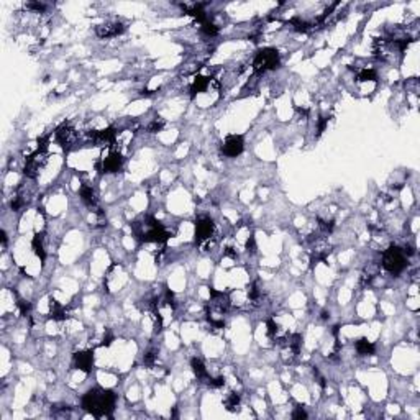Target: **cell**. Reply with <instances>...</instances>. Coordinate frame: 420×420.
I'll return each mask as SVG.
<instances>
[{
    "instance_id": "6da1fadb",
    "label": "cell",
    "mask_w": 420,
    "mask_h": 420,
    "mask_svg": "<svg viewBox=\"0 0 420 420\" xmlns=\"http://www.w3.org/2000/svg\"><path fill=\"white\" fill-rule=\"evenodd\" d=\"M117 396L112 389H102V387H94L89 389L82 396L80 405L85 412L92 414L94 417H112V412L115 409Z\"/></svg>"
},
{
    "instance_id": "7a4b0ae2",
    "label": "cell",
    "mask_w": 420,
    "mask_h": 420,
    "mask_svg": "<svg viewBox=\"0 0 420 420\" xmlns=\"http://www.w3.org/2000/svg\"><path fill=\"white\" fill-rule=\"evenodd\" d=\"M140 240L144 243H166L169 240V232L158 222L155 217H146L143 223V230L138 233Z\"/></svg>"
},
{
    "instance_id": "3957f363",
    "label": "cell",
    "mask_w": 420,
    "mask_h": 420,
    "mask_svg": "<svg viewBox=\"0 0 420 420\" xmlns=\"http://www.w3.org/2000/svg\"><path fill=\"white\" fill-rule=\"evenodd\" d=\"M382 268L392 276H399L402 271L407 268V256L402 248L399 246H389L382 253Z\"/></svg>"
},
{
    "instance_id": "277c9868",
    "label": "cell",
    "mask_w": 420,
    "mask_h": 420,
    "mask_svg": "<svg viewBox=\"0 0 420 420\" xmlns=\"http://www.w3.org/2000/svg\"><path fill=\"white\" fill-rule=\"evenodd\" d=\"M279 64H281V60H279V51L276 48H263L253 60V69L258 74L278 69Z\"/></svg>"
},
{
    "instance_id": "5b68a950",
    "label": "cell",
    "mask_w": 420,
    "mask_h": 420,
    "mask_svg": "<svg viewBox=\"0 0 420 420\" xmlns=\"http://www.w3.org/2000/svg\"><path fill=\"white\" fill-rule=\"evenodd\" d=\"M54 137H56V141L61 144L64 151H71L79 141V135L69 121H64V123L58 126L56 132H54Z\"/></svg>"
},
{
    "instance_id": "8992f818",
    "label": "cell",
    "mask_w": 420,
    "mask_h": 420,
    "mask_svg": "<svg viewBox=\"0 0 420 420\" xmlns=\"http://www.w3.org/2000/svg\"><path fill=\"white\" fill-rule=\"evenodd\" d=\"M121 168H123V156L119 151H110L107 158H102L100 161L96 162V169L100 174L120 173Z\"/></svg>"
},
{
    "instance_id": "52a82bcc",
    "label": "cell",
    "mask_w": 420,
    "mask_h": 420,
    "mask_svg": "<svg viewBox=\"0 0 420 420\" xmlns=\"http://www.w3.org/2000/svg\"><path fill=\"white\" fill-rule=\"evenodd\" d=\"M215 225L210 217H200L196 222V237H194V243L196 246H200L204 241H209L214 237Z\"/></svg>"
},
{
    "instance_id": "ba28073f",
    "label": "cell",
    "mask_w": 420,
    "mask_h": 420,
    "mask_svg": "<svg viewBox=\"0 0 420 420\" xmlns=\"http://www.w3.org/2000/svg\"><path fill=\"white\" fill-rule=\"evenodd\" d=\"M44 162H46V151L36 150L35 153H31V155L26 158L25 168H23V173L26 178L35 179L36 176L40 174V169L44 166Z\"/></svg>"
},
{
    "instance_id": "9c48e42d",
    "label": "cell",
    "mask_w": 420,
    "mask_h": 420,
    "mask_svg": "<svg viewBox=\"0 0 420 420\" xmlns=\"http://www.w3.org/2000/svg\"><path fill=\"white\" fill-rule=\"evenodd\" d=\"M243 150H245V137L243 135H230L225 138L222 144V155L227 158L240 156Z\"/></svg>"
},
{
    "instance_id": "30bf717a",
    "label": "cell",
    "mask_w": 420,
    "mask_h": 420,
    "mask_svg": "<svg viewBox=\"0 0 420 420\" xmlns=\"http://www.w3.org/2000/svg\"><path fill=\"white\" fill-rule=\"evenodd\" d=\"M72 366L84 373H90V369L94 366V350L76 351L72 355Z\"/></svg>"
},
{
    "instance_id": "8fae6325",
    "label": "cell",
    "mask_w": 420,
    "mask_h": 420,
    "mask_svg": "<svg viewBox=\"0 0 420 420\" xmlns=\"http://www.w3.org/2000/svg\"><path fill=\"white\" fill-rule=\"evenodd\" d=\"M125 31V25L120 23V21H107V23H102L97 26L96 33L99 38H115V36L121 35Z\"/></svg>"
},
{
    "instance_id": "7c38bea8",
    "label": "cell",
    "mask_w": 420,
    "mask_h": 420,
    "mask_svg": "<svg viewBox=\"0 0 420 420\" xmlns=\"http://www.w3.org/2000/svg\"><path fill=\"white\" fill-rule=\"evenodd\" d=\"M79 196H80V200H82L84 204L89 207V209H92L97 215L102 214L100 209H99L97 194H96V191H94L92 186H87V184H84V186L80 187V191H79Z\"/></svg>"
},
{
    "instance_id": "4fadbf2b",
    "label": "cell",
    "mask_w": 420,
    "mask_h": 420,
    "mask_svg": "<svg viewBox=\"0 0 420 420\" xmlns=\"http://www.w3.org/2000/svg\"><path fill=\"white\" fill-rule=\"evenodd\" d=\"M31 248H33V253L38 256L40 260L44 261L46 260V251H44V233H36L31 240Z\"/></svg>"
},
{
    "instance_id": "5bb4252c",
    "label": "cell",
    "mask_w": 420,
    "mask_h": 420,
    "mask_svg": "<svg viewBox=\"0 0 420 420\" xmlns=\"http://www.w3.org/2000/svg\"><path fill=\"white\" fill-rule=\"evenodd\" d=\"M210 78H207V76H196V79H194V82L191 85V97L194 99L197 96V94L204 92V90H207V87L210 85Z\"/></svg>"
},
{
    "instance_id": "9a60e30c",
    "label": "cell",
    "mask_w": 420,
    "mask_h": 420,
    "mask_svg": "<svg viewBox=\"0 0 420 420\" xmlns=\"http://www.w3.org/2000/svg\"><path fill=\"white\" fill-rule=\"evenodd\" d=\"M191 368H192V371H194V374H196V378L199 379V381L207 382V379L210 378L209 371H207V368H205V364L202 363V360L192 358L191 360Z\"/></svg>"
},
{
    "instance_id": "2e32d148",
    "label": "cell",
    "mask_w": 420,
    "mask_h": 420,
    "mask_svg": "<svg viewBox=\"0 0 420 420\" xmlns=\"http://www.w3.org/2000/svg\"><path fill=\"white\" fill-rule=\"evenodd\" d=\"M49 302H51V304H49V307H51V315H49V319L58 320V322H62V320H66V319H67V310H66V307H62L60 302L54 300L53 297L49 299Z\"/></svg>"
},
{
    "instance_id": "e0dca14e",
    "label": "cell",
    "mask_w": 420,
    "mask_h": 420,
    "mask_svg": "<svg viewBox=\"0 0 420 420\" xmlns=\"http://www.w3.org/2000/svg\"><path fill=\"white\" fill-rule=\"evenodd\" d=\"M355 348L361 356H369L376 353V346L373 345L368 338H360V340L355 341Z\"/></svg>"
},
{
    "instance_id": "ac0fdd59",
    "label": "cell",
    "mask_w": 420,
    "mask_h": 420,
    "mask_svg": "<svg viewBox=\"0 0 420 420\" xmlns=\"http://www.w3.org/2000/svg\"><path fill=\"white\" fill-rule=\"evenodd\" d=\"M223 405L228 412H237L238 407H240V396L237 392H228L223 400Z\"/></svg>"
},
{
    "instance_id": "d6986e66",
    "label": "cell",
    "mask_w": 420,
    "mask_h": 420,
    "mask_svg": "<svg viewBox=\"0 0 420 420\" xmlns=\"http://www.w3.org/2000/svg\"><path fill=\"white\" fill-rule=\"evenodd\" d=\"M200 31H202V35L209 36V38H214V36L219 35V26H217L214 21L207 20L204 23H200Z\"/></svg>"
},
{
    "instance_id": "ffe728a7",
    "label": "cell",
    "mask_w": 420,
    "mask_h": 420,
    "mask_svg": "<svg viewBox=\"0 0 420 420\" xmlns=\"http://www.w3.org/2000/svg\"><path fill=\"white\" fill-rule=\"evenodd\" d=\"M358 80H361V82H366V80H378V74L374 69H361L360 74H358Z\"/></svg>"
},
{
    "instance_id": "44dd1931",
    "label": "cell",
    "mask_w": 420,
    "mask_h": 420,
    "mask_svg": "<svg viewBox=\"0 0 420 420\" xmlns=\"http://www.w3.org/2000/svg\"><path fill=\"white\" fill-rule=\"evenodd\" d=\"M266 327H268V337L273 338V340H278V333H279L278 323L274 322L273 319H269L268 322H266Z\"/></svg>"
},
{
    "instance_id": "7402d4cb",
    "label": "cell",
    "mask_w": 420,
    "mask_h": 420,
    "mask_svg": "<svg viewBox=\"0 0 420 420\" xmlns=\"http://www.w3.org/2000/svg\"><path fill=\"white\" fill-rule=\"evenodd\" d=\"M162 128H164V121L161 119H155L148 125V133H158V132H161Z\"/></svg>"
},
{
    "instance_id": "603a6c76",
    "label": "cell",
    "mask_w": 420,
    "mask_h": 420,
    "mask_svg": "<svg viewBox=\"0 0 420 420\" xmlns=\"http://www.w3.org/2000/svg\"><path fill=\"white\" fill-rule=\"evenodd\" d=\"M17 305H18V309H20L21 315H25V317H26V315H30V310H31L30 302H26V300H23V299H18Z\"/></svg>"
},
{
    "instance_id": "cb8c5ba5",
    "label": "cell",
    "mask_w": 420,
    "mask_h": 420,
    "mask_svg": "<svg viewBox=\"0 0 420 420\" xmlns=\"http://www.w3.org/2000/svg\"><path fill=\"white\" fill-rule=\"evenodd\" d=\"M207 384L210 387H222L225 384V378L223 376H219V378H209L207 379Z\"/></svg>"
},
{
    "instance_id": "d4e9b609",
    "label": "cell",
    "mask_w": 420,
    "mask_h": 420,
    "mask_svg": "<svg viewBox=\"0 0 420 420\" xmlns=\"http://www.w3.org/2000/svg\"><path fill=\"white\" fill-rule=\"evenodd\" d=\"M156 358H158V353H156L155 350H153V351H148V353L144 355L143 361H144V364H148V366H153V364H155V361H156Z\"/></svg>"
},
{
    "instance_id": "484cf974",
    "label": "cell",
    "mask_w": 420,
    "mask_h": 420,
    "mask_svg": "<svg viewBox=\"0 0 420 420\" xmlns=\"http://www.w3.org/2000/svg\"><path fill=\"white\" fill-rule=\"evenodd\" d=\"M26 7H28L30 10H35L36 13H43V12H44V8H46V5H44V3H40V2L26 3Z\"/></svg>"
},
{
    "instance_id": "4316f807",
    "label": "cell",
    "mask_w": 420,
    "mask_h": 420,
    "mask_svg": "<svg viewBox=\"0 0 420 420\" xmlns=\"http://www.w3.org/2000/svg\"><path fill=\"white\" fill-rule=\"evenodd\" d=\"M327 125H328V119H327V117H320V120H319V128H317V135H322V133L325 132V128H327Z\"/></svg>"
},
{
    "instance_id": "83f0119b",
    "label": "cell",
    "mask_w": 420,
    "mask_h": 420,
    "mask_svg": "<svg viewBox=\"0 0 420 420\" xmlns=\"http://www.w3.org/2000/svg\"><path fill=\"white\" fill-rule=\"evenodd\" d=\"M292 419H307V412L304 410V407H296V410L292 412Z\"/></svg>"
},
{
    "instance_id": "f1b7e54d",
    "label": "cell",
    "mask_w": 420,
    "mask_h": 420,
    "mask_svg": "<svg viewBox=\"0 0 420 420\" xmlns=\"http://www.w3.org/2000/svg\"><path fill=\"white\" fill-rule=\"evenodd\" d=\"M246 251L248 253H256V241H255V237H251L248 238V241H246Z\"/></svg>"
},
{
    "instance_id": "f546056e",
    "label": "cell",
    "mask_w": 420,
    "mask_h": 420,
    "mask_svg": "<svg viewBox=\"0 0 420 420\" xmlns=\"http://www.w3.org/2000/svg\"><path fill=\"white\" fill-rule=\"evenodd\" d=\"M112 340H114V338H112L110 335H107V337H103V340H102V343H100V346H108L112 343Z\"/></svg>"
}]
</instances>
